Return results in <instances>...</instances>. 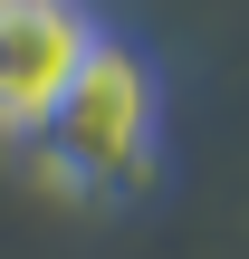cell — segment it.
I'll return each mask as SVG.
<instances>
[{
	"label": "cell",
	"instance_id": "6da1fadb",
	"mask_svg": "<svg viewBox=\"0 0 249 259\" xmlns=\"http://www.w3.org/2000/svg\"><path fill=\"white\" fill-rule=\"evenodd\" d=\"M29 154L67 202H134L163 173V67H154V48L106 29Z\"/></svg>",
	"mask_w": 249,
	"mask_h": 259
},
{
	"label": "cell",
	"instance_id": "7a4b0ae2",
	"mask_svg": "<svg viewBox=\"0 0 249 259\" xmlns=\"http://www.w3.org/2000/svg\"><path fill=\"white\" fill-rule=\"evenodd\" d=\"M106 19L86 0H0V144H38Z\"/></svg>",
	"mask_w": 249,
	"mask_h": 259
}]
</instances>
